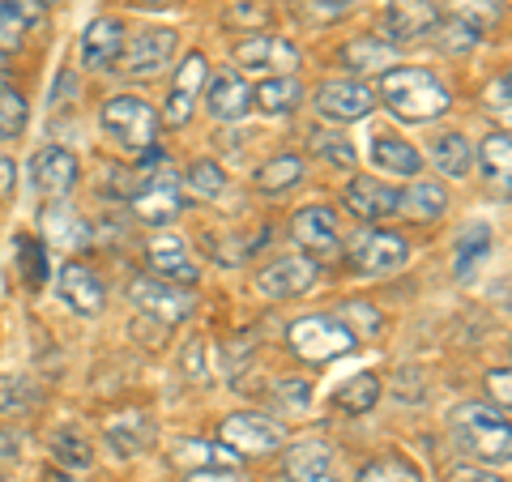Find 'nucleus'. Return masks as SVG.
<instances>
[{
  "instance_id": "1",
  "label": "nucleus",
  "mask_w": 512,
  "mask_h": 482,
  "mask_svg": "<svg viewBox=\"0 0 512 482\" xmlns=\"http://www.w3.org/2000/svg\"><path fill=\"white\" fill-rule=\"evenodd\" d=\"M380 99L406 124H427L448 111V90L427 69H384L380 77Z\"/></svg>"
},
{
  "instance_id": "2",
  "label": "nucleus",
  "mask_w": 512,
  "mask_h": 482,
  "mask_svg": "<svg viewBox=\"0 0 512 482\" xmlns=\"http://www.w3.org/2000/svg\"><path fill=\"white\" fill-rule=\"evenodd\" d=\"M453 431H457V444L483 465H504L512 457L508 414L495 410V406H461V410H453Z\"/></svg>"
},
{
  "instance_id": "3",
  "label": "nucleus",
  "mask_w": 512,
  "mask_h": 482,
  "mask_svg": "<svg viewBox=\"0 0 512 482\" xmlns=\"http://www.w3.org/2000/svg\"><path fill=\"white\" fill-rule=\"evenodd\" d=\"M99 124L107 137L120 141V150L128 154H150L154 150V107L133 99V94H120V99H107L99 111Z\"/></svg>"
},
{
  "instance_id": "4",
  "label": "nucleus",
  "mask_w": 512,
  "mask_h": 482,
  "mask_svg": "<svg viewBox=\"0 0 512 482\" xmlns=\"http://www.w3.org/2000/svg\"><path fill=\"white\" fill-rule=\"evenodd\" d=\"M291 346H295L299 359L329 363V359H342L346 350H355V337H350V329L333 316H303L291 325Z\"/></svg>"
},
{
  "instance_id": "5",
  "label": "nucleus",
  "mask_w": 512,
  "mask_h": 482,
  "mask_svg": "<svg viewBox=\"0 0 512 482\" xmlns=\"http://www.w3.org/2000/svg\"><path fill=\"white\" fill-rule=\"evenodd\" d=\"M410 261V244L397 231H380L367 227L355 248H350V269L363 273V278H384V273H397Z\"/></svg>"
},
{
  "instance_id": "6",
  "label": "nucleus",
  "mask_w": 512,
  "mask_h": 482,
  "mask_svg": "<svg viewBox=\"0 0 512 482\" xmlns=\"http://www.w3.org/2000/svg\"><path fill=\"white\" fill-rule=\"evenodd\" d=\"M218 444H227L239 457H265L282 448V427L265 419V414H231L218 427Z\"/></svg>"
},
{
  "instance_id": "7",
  "label": "nucleus",
  "mask_w": 512,
  "mask_h": 482,
  "mask_svg": "<svg viewBox=\"0 0 512 482\" xmlns=\"http://www.w3.org/2000/svg\"><path fill=\"white\" fill-rule=\"evenodd\" d=\"M133 210L141 222L150 227H171L175 218L184 210V188H180V175L171 171H158V175H146V184L133 197Z\"/></svg>"
},
{
  "instance_id": "8",
  "label": "nucleus",
  "mask_w": 512,
  "mask_h": 482,
  "mask_svg": "<svg viewBox=\"0 0 512 482\" xmlns=\"http://www.w3.org/2000/svg\"><path fill=\"white\" fill-rule=\"evenodd\" d=\"M291 235L303 244L308 261H333L342 252V235H338V218L325 205H303L291 218Z\"/></svg>"
},
{
  "instance_id": "9",
  "label": "nucleus",
  "mask_w": 512,
  "mask_h": 482,
  "mask_svg": "<svg viewBox=\"0 0 512 482\" xmlns=\"http://www.w3.org/2000/svg\"><path fill=\"white\" fill-rule=\"evenodd\" d=\"M128 299L141 308V316H154L158 325H180L192 316V299L180 286H167L158 278H133L128 282Z\"/></svg>"
},
{
  "instance_id": "10",
  "label": "nucleus",
  "mask_w": 512,
  "mask_h": 482,
  "mask_svg": "<svg viewBox=\"0 0 512 482\" xmlns=\"http://www.w3.org/2000/svg\"><path fill=\"white\" fill-rule=\"evenodd\" d=\"M312 286H316V261H308V256H282V261L256 273V291L265 299H295L312 291Z\"/></svg>"
},
{
  "instance_id": "11",
  "label": "nucleus",
  "mask_w": 512,
  "mask_h": 482,
  "mask_svg": "<svg viewBox=\"0 0 512 482\" xmlns=\"http://www.w3.org/2000/svg\"><path fill=\"white\" fill-rule=\"evenodd\" d=\"M376 107V94L367 90L363 82H325L316 90V111L325 120H338V124H350V120H367Z\"/></svg>"
},
{
  "instance_id": "12",
  "label": "nucleus",
  "mask_w": 512,
  "mask_h": 482,
  "mask_svg": "<svg viewBox=\"0 0 512 482\" xmlns=\"http://www.w3.org/2000/svg\"><path fill=\"white\" fill-rule=\"evenodd\" d=\"M77 175H82L77 171V158L64 146H43L35 158H30V180H35V188L43 197H64V192H73Z\"/></svg>"
},
{
  "instance_id": "13",
  "label": "nucleus",
  "mask_w": 512,
  "mask_h": 482,
  "mask_svg": "<svg viewBox=\"0 0 512 482\" xmlns=\"http://www.w3.org/2000/svg\"><path fill=\"white\" fill-rule=\"evenodd\" d=\"M235 60L248 64V69H265L278 77H291L299 69V52L291 39H274V35H252L235 47Z\"/></svg>"
},
{
  "instance_id": "14",
  "label": "nucleus",
  "mask_w": 512,
  "mask_h": 482,
  "mask_svg": "<svg viewBox=\"0 0 512 482\" xmlns=\"http://www.w3.org/2000/svg\"><path fill=\"white\" fill-rule=\"evenodd\" d=\"M56 291H60V299L69 303L73 312H82V316H99V312H103V303H107L103 282L94 278V273H90L86 265H77V261H69V265L60 269Z\"/></svg>"
},
{
  "instance_id": "15",
  "label": "nucleus",
  "mask_w": 512,
  "mask_h": 482,
  "mask_svg": "<svg viewBox=\"0 0 512 482\" xmlns=\"http://www.w3.org/2000/svg\"><path fill=\"white\" fill-rule=\"evenodd\" d=\"M346 210L359 222H384L397 210V192L389 184L372 180V175H355V180L346 184Z\"/></svg>"
},
{
  "instance_id": "16",
  "label": "nucleus",
  "mask_w": 512,
  "mask_h": 482,
  "mask_svg": "<svg viewBox=\"0 0 512 482\" xmlns=\"http://www.w3.org/2000/svg\"><path fill=\"white\" fill-rule=\"evenodd\" d=\"M205 107L214 111V120H244L252 111V86L239 73H218L205 86Z\"/></svg>"
},
{
  "instance_id": "17",
  "label": "nucleus",
  "mask_w": 512,
  "mask_h": 482,
  "mask_svg": "<svg viewBox=\"0 0 512 482\" xmlns=\"http://www.w3.org/2000/svg\"><path fill=\"white\" fill-rule=\"evenodd\" d=\"M286 478L291 482H338L333 478V448L325 440H299L286 453Z\"/></svg>"
},
{
  "instance_id": "18",
  "label": "nucleus",
  "mask_w": 512,
  "mask_h": 482,
  "mask_svg": "<svg viewBox=\"0 0 512 482\" xmlns=\"http://www.w3.org/2000/svg\"><path fill=\"white\" fill-rule=\"evenodd\" d=\"M150 440H154V423H150L146 410H124L120 419L107 423V444H111V453H116L120 461L146 453Z\"/></svg>"
},
{
  "instance_id": "19",
  "label": "nucleus",
  "mask_w": 512,
  "mask_h": 482,
  "mask_svg": "<svg viewBox=\"0 0 512 482\" xmlns=\"http://www.w3.org/2000/svg\"><path fill=\"white\" fill-rule=\"evenodd\" d=\"M384 22H389V35L397 43H414L436 26V5H431V0H389Z\"/></svg>"
},
{
  "instance_id": "20",
  "label": "nucleus",
  "mask_w": 512,
  "mask_h": 482,
  "mask_svg": "<svg viewBox=\"0 0 512 482\" xmlns=\"http://www.w3.org/2000/svg\"><path fill=\"white\" fill-rule=\"evenodd\" d=\"M150 265L158 273V282H167V286H192L197 282V265L188 261L184 239H175V235L154 239L150 244Z\"/></svg>"
},
{
  "instance_id": "21",
  "label": "nucleus",
  "mask_w": 512,
  "mask_h": 482,
  "mask_svg": "<svg viewBox=\"0 0 512 482\" xmlns=\"http://www.w3.org/2000/svg\"><path fill=\"white\" fill-rule=\"evenodd\" d=\"M175 30H146V35L133 39V52H128V77H154L163 64L175 56Z\"/></svg>"
},
{
  "instance_id": "22",
  "label": "nucleus",
  "mask_w": 512,
  "mask_h": 482,
  "mask_svg": "<svg viewBox=\"0 0 512 482\" xmlns=\"http://www.w3.org/2000/svg\"><path fill=\"white\" fill-rule=\"evenodd\" d=\"M120 47H124V26L116 18L90 22L82 35V64L86 69H107V64L120 60Z\"/></svg>"
},
{
  "instance_id": "23",
  "label": "nucleus",
  "mask_w": 512,
  "mask_h": 482,
  "mask_svg": "<svg viewBox=\"0 0 512 482\" xmlns=\"http://www.w3.org/2000/svg\"><path fill=\"white\" fill-rule=\"evenodd\" d=\"M397 210H402L406 218H414V222H436L448 210V192L436 180H419L406 192H397Z\"/></svg>"
},
{
  "instance_id": "24",
  "label": "nucleus",
  "mask_w": 512,
  "mask_h": 482,
  "mask_svg": "<svg viewBox=\"0 0 512 482\" xmlns=\"http://www.w3.org/2000/svg\"><path fill=\"white\" fill-rule=\"evenodd\" d=\"M491 244H495V235H491L487 222H470V227L457 235V261H453V269H457L461 282H470L474 273L487 265Z\"/></svg>"
},
{
  "instance_id": "25",
  "label": "nucleus",
  "mask_w": 512,
  "mask_h": 482,
  "mask_svg": "<svg viewBox=\"0 0 512 482\" xmlns=\"http://www.w3.org/2000/svg\"><path fill=\"white\" fill-rule=\"evenodd\" d=\"M372 163H376L384 175H419L423 154L414 150L410 141H402V137L380 133V137H372Z\"/></svg>"
},
{
  "instance_id": "26",
  "label": "nucleus",
  "mask_w": 512,
  "mask_h": 482,
  "mask_svg": "<svg viewBox=\"0 0 512 482\" xmlns=\"http://www.w3.org/2000/svg\"><path fill=\"white\" fill-rule=\"evenodd\" d=\"M171 457L184 470H235L239 465V453H231L222 444H205V440H180Z\"/></svg>"
},
{
  "instance_id": "27",
  "label": "nucleus",
  "mask_w": 512,
  "mask_h": 482,
  "mask_svg": "<svg viewBox=\"0 0 512 482\" xmlns=\"http://www.w3.org/2000/svg\"><path fill=\"white\" fill-rule=\"evenodd\" d=\"M431 163H436V171L448 175V180H466L470 167H474V150L461 133H444V137L431 141Z\"/></svg>"
},
{
  "instance_id": "28",
  "label": "nucleus",
  "mask_w": 512,
  "mask_h": 482,
  "mask_svg": "<svg viewBox=\"0 0 512 482\" xmlns=\"http://www.w3.org/2000/svg\"><path fill=\"white\" fill-rule=\"evenodd\" d=\"M303 99V86L295 77H265L261 86L252 90V107L265 111V116H286V111H295Z\"/></svg>"
},
{
  "instance_id": "29",
  "label": "nucleus",
  "mask_w": 512,
  "mask_h": 482,
  "mask_svg": "<svg viewBox=\"0 0 512 482\" xmlns=\"http://www.w3.org/2000/svg\"><path fill=\"white\" fill-rule=\"evenodd\" d=\"M342 64L355 73H384L393 69V47L384 39H355L342 47Z\"/></svg>"
},
{
  "instance_id": "30",
  "label": "nucleus",
  "mask_w": 512,
  "mask_h": 482,
  "mask_svg": "<svg viewBox=\"0 0 512 482\" xmlns=\"http://www.w3.org/2000/svg\"><path fill=\"white\" fill-rule=\"evenodd\" d=\"M43 231L56 248H82L90 239V227L69 210V205H52V210L43 214Z\"/></svg>"
},
{
  "instance_id": "31",
  "label": "nucleus",
  "mask_w": 512,
  "mask_h": 482,
  "mask_svg": "<svg viewBox=\"0 0 512 482\" xmlns=\"http://www.w3.org/2000/svg\"><path fill=\"white\" fill-rule=\"evenodd\" d=\"M376 401H380V380L372 372H359V376L342 380V389L333 393V406L346 410V414H367Z\"/></svg>"
},
{
  "instance_id": "32",
  "label": "nucleus",
  "mask_w": 512,
  "mask_h": 482,
  "mask_svg": "<svg viewBox=\"0 0 512 482\" xmlns=\"http://www.w3.org/2000/svg\"><path fill=\"white\" fill-rule=\"evenodd\" d=\"M52 457L64 465V470H86L94 448H90L82 427H56L52 431Z\"/></svg>"
},
{
  "instance_id": "33",
  "label": "nucleus",
  "mask_w": 512,
  "mask_h": 482,
  "mask_svg": "<svg viewBox=\"0 0 512 482\" xmlns=\"http://www.w3.org/2000/svg\"><path fill=\"white\" fill-rule=\"evenodd\" d=\"M256 188L261 192H286V188H295L303 180V158L295 154H278V158H269V163L252 175Z\"/></svg>"
},
{
  "instance_id": "34",
  "label": "nucleus",
  "mask_w": 512,
  "mask_h": 482,
  "mask_svg": "<svg viewBox=\"0 0 512 482\" xmlns=\"http://www.w3.org/2000/svg\"><path fill=\"white\" fill-rule=\"evenodd\" d=\"M436 5L448 13V18L466 22L474 30H483V26L504 18V0H436Z\"/></svg>"
},
{
  "instance_id": "35",
  "label": "nucleus",
  "mask_w": 512,
  "mask_h": 482,
  "mask_svg": "<svg viewBox=\"0 0 512 482\" xmlns=\"http://www.w3.org/2000/svg\"><path fill=\"white\" fill-rule=\"evenodd\" d=\"M35 406H39V389L26 376H0V414L22 419V414H35Z\"/></svg>"
},
{
  "instance_id": "36",
  "label": "nucleus",
  "mask_w": 512,
  "mask_h": 482,
  "mask_svg": "<svg viewBox=\"0 0 512 482\" xmlns=\"http://www.w3.org/2000/svg\"><path fill=\"white\" fill-rule=\"evenodd\" d=\"M180 188L197 192V197H205V201H214V197H222V188H227V171H222L218 163H210V158H201V163H192L180 175Z\"/></svg>"
},
{
  "instance_id": "37",
  "label": "nucleus",
  "mask_w": 512,
  "mask_h": 482,
  "mask_svg": "<svg viewBox=\"0 0 512 482\" xmlns=\"http://www.w3.org/2000/svg\"><path fill=\"white\" fill-rule=\"evenodd\" d=\"M359 482H423V474L414 470V465L402 453H393V457L367 461L363 470H359Z\"/></svg>"
},
{
  "instance_id": "38",
  "label": "nucleus",
  "mask_w": 512,
  "mask_h": 482,
  "mask_svg": "<svg viewBox=\"0 0 512 482\" xmlns=\"http://www.w3.org/2000/svg\"><path fill=\"white\" fill-rule=\"evenodd\" d=\"M478 158H483V171L491 175V180L508 184V171H512V141H508V133H491L483 141V150H478Z\"/></svg>"
},
{
  "instance_id": "39",
  "label": "nucleus",
  "mask_w": 512,
  "mask_h": 482,
  "mask_svg": "<svg viewBox=\"0 0 512 482\" xmlns=\"http://www.w3.org/2000/svg\"><path fill=\"white\" fill-rule=\"evenodd\" d=\"M431 30H436V43L444 47L448 56L474 52V43H478V30H474V26H466V22H457V18H444V22H436Z\"/></svg>"
},
{
  "instance_id": "40",
  "label": "nucleus",
  "mask_w": 512,
  "mask_h": 482,
  "mask_svg": "<svg viewBox=\"0 0 512 482\" xmlns=\"http://www.w3.org/2000/svg\"><path fill=\"white\" fill-rule=\"evenodd\" d=\"M18 265H22V278L30 286H39L47 278V248L39 244V239L18 235Z\"/></svg>"
},
{
  "instance_id": "41",
  "label": "nucleus",
  "mask_w": 512,
  "mask_h": 482,
  "mask_svg": "<svg viewBox=\"0 0 512 482\" xmlns=\"http://www.w3.org/2000/svg\"><path fill=\"white\" fill-rule=\"evenodd\" d=\"M312 154L325 158V163H333V167H355V146H350L346 137H333V133H316Z\"/></svg>"
},
{
  "instance_id": "42",
  "label": "nucleus",
  "mask_w": 512,
  "mask_h": 482,
  "mask_svg": "<svg viewBox=\"0 0 512 482\" xmlns=\"http://www.w3.org/2000/svg\"><path fill=\"white\" fill-rule=\"evenodd\" d=\"M22 128H26V99L13 90H0V141L18 137Z\"/></svg>"
},
{
  "instance_id": "43",
  "label": "nucleus",
  "mask_w": 512,
  "mask_h": 482,
  "mask_svg": "<svg viewBox=\"0 0 512 482\" xmlns=\"http://www.w3.org/2000/svg\"><path fill=\"white\" fill-rule=\"evenodd\" d=\"M205 56L201 52H188L184 64H180V73H175V94H188V99H197V90L205 86Z\"/></svg>"
},
{
  "instance_id": "44",
  "label": "nucleus",
  "mask_w": 512,
  "mask_h": 482,
  "mask_svg": "<svg viewBox=\"0 0 512 482\" xmlns=\"http://www.w3.org/2000/svg\"><path fill=\"white\" fill-rule=\"evenodd\" d=\"M342 325L350 329V337H372V333H380V312L372 308V303H346L342 308Z\"/></svg>"
},
{
  "instance_id": "45",
  "label": "nucleus",
  "mask_w": 512,
  "mask_h": 482,
  "mask_svg": "<svg viewBox=\"0 0 512 482\" xmlns=\"http://www.w3.org/2000/svg\"><path fill=\"white\" fill-rule=\"evenodd\" d=\"M274 401H278V410H291V414H308V401H312V389H308V380H278V389H274Z\"/></svg>"
},
{
  "instance_id": "46",
  "label": "nucleus",
  "mask_w": 512,
  "mask_h": 482,
  "mask_svg": "<svg viewBox=\"0 0 512 482\" xmlns=\"http://www.w3.org/2000/svg\"><path fill=\"white\" fill-rule=\"evenodd\" d=\"M22 35H26V18L18 13V5L0 0V52H13L22 43Z\"/></svg>"
},
{
  "instance_id": "47",
  "label": "nucleus",
  "mask_w": 512,
  "mask_h": 482,
  "mask_svg": "<svg viewBox=\"0 0 512 482\" xmlns=\"http://www.w3.org/2000/svg\"><path fill=\"white\" fill-rule=\"evenodd\" d=\"M295 5H299V13L308 22H338V18L350 13L355 0H295Z\"/></svg>"
},
{
  "instance_id": "48",
  "label": "nucleus",
  "mask_w": 512,
  "mask_h": 482,
  "mask_svg": "<svg viewBox=\"0 0 512 482\" xmlns=\"http://www.w3.org/2000/svg\"><path fill=\"white\" fill-rule=\"evenodd\" d=\"M222 22L227 26H248V30L269 26V5H261V0H239V5L227 9V18Z\"/></svg>"
},
{
  "instance_id": "49",
  "label": "nucleus",
  "mask_w": 512,
  "mask_h": 482,
  "mask_svg": "<svg viewBox=\"0 0 512 482\" xmlns=\"http://www.w3.org/2000/svg\"><path fill=\"white\" fill-rule=\"evenodd\" d=\"M188 116H192V99H188V94H175V90H171L167 111H163V124H167V128H184Z\"/></svg>"
},
{
  "instance_id": "50",
  "label": "nucleus",
  "mask_w": 512,
  "mask_h": 482,
  "mask_svg": "<svg viewBox=\"0 0 512 482\" xmlns=\"http://www.w3.org/2000/svg\"><path fill=\"white\" fill-rule=\"evenodd\" d=\"M18 461H22V440L13 431H0V470H9Z\"/></svg>"
},
{
  "instance_id": "51",
  "label": "nucleus",
  "mask_w": 512,
  "mask_h": 482,
  "mask_svg": "<svg viewBox=\"0 0 512 482\" xmlns=\"http://www.w3.org/2000/svg\"><path fill=\"white\" fill-rule=\"evenodd\" d=\"M184 482H244L235 470H188Z\"/></svg>"
},
{
  "instance_id": "52",
  "label": "nucleus",
  "mask_w": 512,
  "mask_h": 482,
  "mask_svg": "<svg viewBox=\"0 0 512 482\" xmlns=\"http://www.w3.org/2000/svg\"><path fill=\"white\" fill-rule=\"evenodd\" d=\"M487 103L491 111H500V116H508V77H500L491 90H487Z\"/></svg>"
},
{
  "instance_id": "53",
  "label": "nucleus",
  "mask_w": 512,
  "mask_h": 482,
  "mask_svg": "<svg viewBox=\"0 0 512 482\" xmlns=\"http://www.w3.org/2000/svg\"><path fill=\"white\" fill-rule=\"evenodd\" d=\"M487 384H491V393L500 397V410L508 406V367H500V372H491L487 376Z\"/></svg>"
},
{
  "instance_id": "54",
  "label": "nucleus",
  "mask_w": 512,
  "mask_h": 482,
  "mask_svg": "<svg viewBox=\"0 0 512 482\" xmlns=\"http://www.w3.org/2000/svg\"><path fill=\"white\" fill-rule=\"evenodd\" d=\"M13 180H18V167L0 154V197H9V192H13Z\"/></svg>"
},
{
  "instance_id": "55",
  "label": "nucleus",
  "mask_w": 512,
  "mask_h": 482,
  "mask_svg": "<svg viewBox=\"0 0 512 482\" xmlns=\"http://www.w3.org/2000/svg\"><path fill=\"white\" fill-rule=\"evenodd\" d=\"M137 9H175L180 5V0H133Z\"/></svg>"
},
{
  "instance_id": "56",
  "label": "nucleus",
  "mask_w": 512,
  "mask_h": 482,
  "mask_svg": "<svg viewBox=\"0 0 512 482\" xmlns=\"http://www.w3.org/2000/svg\"><path fill=\"white\" fill-rule=\"evenodd\" d=\"M457 482H504V478H495V474H470V470H461Z\"/></svg>"
},
{
  "instance_id": "57",
  "label": "nucleus",
  "mask_w": 512,
  "mask_h": 482,
  "mask_svg": "<svg viewBox=\"0 0 512 482\" xmlns=\"http://www.w3.org/2000/svg\"><path fill=\"white\" fill-rule=\"evenodd\" d=\"M47 482H77V478L64 474V470H47Z\"/></svg>"
},
{
  "instance_id": "58",
  "label": "nucleus",
  "mask_w": 512,
  "mask_h": 482,
  "mask_svg": "<svg viewBox=\"0 0 512 482\" xmlns=\"http://www.w3.org/2000/svg\"><path fill=\"white\" fill-rule=\"evenodd\" d=\"M0 69H5V52H0Z\"/></svg>"
},
{
  "instance_id": "59",
  "label": "nucleus",
  "mask_w": 512,
  "mask_h": 482,
  "mask_svg": "<svg viewBox=\"0 0 512 482\" xmlns=\"http://www.w3.org/2000/svg\"><path fill=\"white\" fill-rule=\"evenodd\" d=\"M43 5H56V0H43Z\"/></svg>"
}]
</instances>
